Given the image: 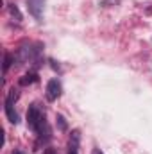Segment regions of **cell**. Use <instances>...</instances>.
<instances>
[{"mask_svg":"<svg viewBox=\"0 0 152 154\" xmlns=\"http://www.w3.org/2000/svg\"><path fill=\"white\" fill-rule=\"evenodd\" d=\"M43 118H45V115H41L39 108L36 106V104H32V106L29 108V111H27V125H29L34 133H38L39 125H41V122H43Z\"/></svg>","mask_w":152,"mask_h":154,"instance_id":"obj_1","label":"cell"},{"mask_svg":"<svg viewBox=\"0 0 152 154\" xmlns=\"http://www.w3.org/2000/svg\"><path fill=\"white\" fill-rule=\"evenodd\" d=\"M59 95H61V84H59V81L57 79H50L48 84H47V99L50 102H54Z\"/></svg>","mask_w":152,"mask_h":154,"instance_id":"obj_2","label":"cell"},{"mask_svg":"<svg viewBox=\"0 0 152 154\" xmlns=\"http://www.w3.org/2000/svg\"><path fill=\"white\" fill-rule=\"evenodd\" d=\"M27 5H29V11L34 18L41 20V14H43V5H45V0H27Z\"/></svg>","mask_w":152,"mask_h":154,"instance_id":"obj_3","label":"cell"},{"mask_svg":"<svg viewBox=\"0 0 152 154\" xmlns=\"http://www.w3.org/2000/svg\"><path fill=\"white\" fill-rule=\"evenodd\" d=\"M13 106H14L13 102L5 100V113H7L9 122H13V124H18V115H16V111H14V108H13Z\"/></svg>","mask_w":152,"mask_h":154,"instance_id":"obj_4","label":"cell"},{"mask_svg":"<svg viewBox=\"0 0 152 154\" xmlns=\"http://www.w3.org/2000/svg\"><path fill=\"white\" fill-rule=\"evenodd\" d=\"M38 81V75L34 74V72H31V74H25V75L20 79V84L22 86H29V84H32V82H36Z\"/></svg>","mask_w":152,"mask_h":154,"instance_id":"obj_5","label":"cell"},{"mask_svg":"<svg viewBox=\"0 0 152 154\" xmlns=\"http://www.w3.org/2000/svg\"><path fill=\"white\" fill-rule=\"evenodd\" d=\"M9 13H11V16H13L16 22H22V13H20V9H18L14 4H9Z\"/></svg>","mask_w":152,"mask_h":154,"instance_id":"obj_6","label":"cell"},{"mask_svg":"<svg viewBox=\"0 0 152 154\" xmlns=\"http://www.w3.org/2000/svg\"><path fill=\"white\" fill-rule=\"evenodd\" d=\"M57 122H59V127H61V131H65L66 129V122H65V118L61 115H57Z\"/></svg>","mask_w":152,"mask_h":154,"instance_id":"obj_7","label":"cell"},{"mask_svg":"<svg viewBox=\"0 0 152 154\" xmlns=\"http://www.w3.org/2000/svg\"><path fill=\"white\" fill-rule=\"evenodd\" d=\"M9 65H11V56H9V54H5V59H4V72L9 68Z\"/></svg>","mask_w":152,"mask_h":154,"instance_id":"obj_8","label":"cell"},{"mask_svg":"<svg viewBox=\"0 0 152 154\" xmlns=\"http://www.w3.org/2000/svg\"><path fill=\"white\" fill-rule=\"evenodd\" d=\"M118 0H102V5H114Z\"/></svg>","mask_w":152,"mask_h":154,"instance_id":"obj_9","label":"cell"},{"mask_svg":"<svg viewBox=\"0 0 152 154\" xmlns=\"http://www.w3.org/2000/svg\"><path fill=\"white\" fill-rule=\"evenodd\" d=\"M45 154H57V152H56V149H52V147H48V149L45 151Z\"/></svg>","mask_w":152,"mask_h":154,"instance_id":"obj_10","label":"cell"},{"mask_svg":"<svg viewBox=\"0 0 152 154\" xmlns=\"http://www.w3.org/2000/svg\"><path fill=\"white\" fill-rule=\"evenodd\" d=\"M91 154H104V152H102L100 149H93V152H91Z\"/></svg>","mask_w":152,"mask_h":154,"instance_id":"obj_11","label":"cell"},{"mask_svg":"<svg viewBox=\"0 0 152 154\" xmlns=\"http://www.w3.org/2000/svg\"><path fill=\"white\" fill-rule=\"evenodd\" d=\"M13 154H22V152H18V151H14V152H13Z\"/></svg>","mask_w":152,"mask_h":154,"instance_id":"obj_12","label":"cell"}]
</instances>
